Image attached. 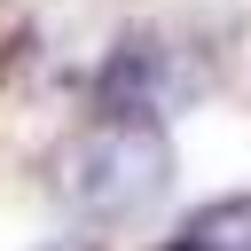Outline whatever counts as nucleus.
Returning <instances> with one entry per match:
<instances>
[{
	"instance_id": "4",
	"label": "nucleus",
	"mask_w": 251,
	"mask_h": 251,
	"mask_svg": "<svg viewBox=\"0 0 251 251\" xmlns=\"http://www.w3.org/2000/svg\"><path fill=\"white\" fill-rule=\"evenodd\" d=\"M39 251H102L94 235H55V243H39Z\"/></svg>"
},
{
	"instance_id": "2",
	"label": "nucleus",
	"mask_w": 251,
	"mask_h": 251,
	"mask_svg": "<svg viewBox=\"0 0 251 251\" xmlns=\"http://www.w3.org/2000/svg\"><path fill=\"white\" fill-rule=\"evenodd\" d=\"M94 102H102V118H149L165 102V47L157 39H118L102 78H94Z\"/></svg>"
},
{
	"instance_id": "3",
	"label": "nucleus",
	"mask_w": 251,
	"mask_h": 251,
	"mask_svg": "<svg viewBox=\"0 0 251 251\" xmlns=\"http://www.w3.org/2000/svg\"><path fill=\"white\" fill-rule=\"evenodd\" d=\"M180 243H188V251H251V196H212V204L188 220Z\"/></svg>"
},
{
	"instance_id": "1",
	"label": "nucleus",
	"mask_w": 251,
	"mask_h": 251,
	"mask_svg": "<svg viewBox=\"0 0 251 251\" xmlns=\"http://www.w3.org/2000/svg\"><path fill=\"white\" fill-rule=\"evenodd\" d=\"M165 180H173V141L149 118H94L55 157V188L94 220H126V212L157 204Z\"/></svg>"
},
{
	"instance_id": "5",
	"label": "nucleus",
	"mask_w": 251,
	"mask_h": 251,
	"mask_svg": "<svg viewBox=\"0 0 251 251\" xmlns=\"http://www.w3.org/2000/svg\"><path fill=\"white\" fill-rule=\"evenodd\" d=\"M157 251H188V243H157Z\"/></svg>"
}]
</instances>
